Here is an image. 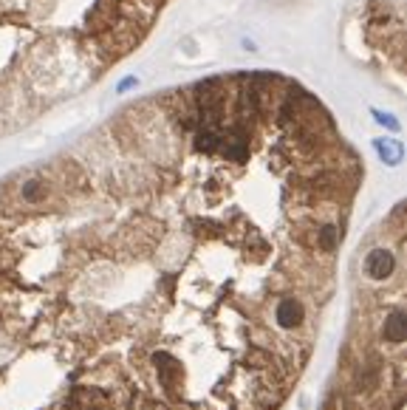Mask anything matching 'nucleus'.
Masks as SVG:
<instances>
[{
  "instance_id": "obj_3",
  "label": "nucleus",
  "mask_w": 407,
  "mask_h": 410,
  "mask_svg": "<svg viewBox=\"0 0 407 410\" xmlns=\"http://www.w3.org/2000/svg\"><path fill=\"white\" fill-rule=\"evenodd\" d=\"M374 119L379 122V125H388L390 131H399V122H396L393 116H388V113H379V110H374Z\"/></svg>"
},
{
  "instance_id": "obj_2",
  "label": "nucleus",
  "mask_w": 407,
  "mask_h": 410,
  "mask_svg": "<svg viewBox=\"0 0 407 410\" xmlns=\"http://www.w3.org/2000/svg\"><path fill=\"white\" fill-rule=\"evenodd\" d=\"M374 147L379 150V158H382L385 164H399V161H401L404 147H401L399 142H393V139H376Z\"/></svg>"
},
{
  "instance_id": "obj_1",
  "label": "nucleus",
  "mask_w": 407,
  "mask_h": 410,
  "mask_svg": "<svg viewBox=\"0 0 407 410\" xmlns=\"http://www.w3.org/2000/svg\"><path fill=\"white\" fill-rule=\"evenodd\" d=\"M331 410H404V295L359 314Z\"/></svg>"
},
{
  "instance_id": "obj_4",
  "label": "nucleus",
  "mask_w": 407,
  "mask_h": 410,
  "mask_svg": "<svg viewBox=\"0 0 407 410\" xmlns=\"http://www.w3.org/2000/svg\"><path fill=\"white\" fill-rule=\"evenodd\" d=\"M133 85H136V76H125V79L119 82V88H116V91H119V94H125V91H131Z\"/></svg>"
}]
</instances>
